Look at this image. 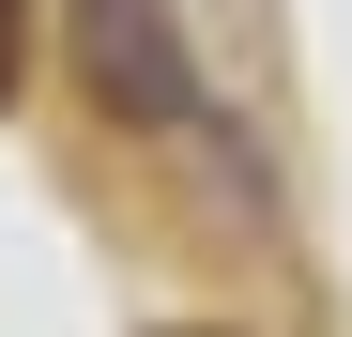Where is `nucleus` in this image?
Wrapping results in <instances>:
<instances>
[{"mask_svg":"<svg viewBox=\"0 0 352 337\" xmlns=\"http://www.w3.org/2000/svg\"><path fill=\"white\" fill-rule=\"evenodd\" d=\"M77 62H92L107 107H138V123H168V138L214 123V92L184 62V31H168V0H77Z\"/></svg>","mask_w":352,"mask_h":337,"instance_id":"1","label":"nucleus"},{"mask_svg":"<svg viewBox=\"0 0 352 337\" xmlns=\"http://www.w3.org/2000/svg\"><path fill=\"white\" fill-rule=\"evenodd\" d=\"M16 77H31V0H0V107H16Z\"/></svg>","mask_w":352,"mask_h":337,"instance_id":"2","label":"nucleus"}]
</instances>
